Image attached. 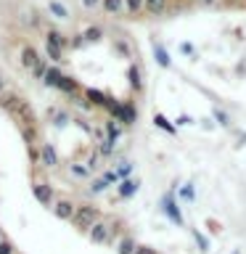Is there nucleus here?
Segmentation results:
<instances>
[{"mask_svg": "<svg viewBox=\"0 0 246 254\" xmlns=\"http://www.w3.org/2000/svg\"><path fill=\"white\" fill-rule=\"evenodd\" d=\"M135 249H138V244L132 236H122L117 241V254H135Z\"/></svg>", "mask_w": 246, "mask_h": 254, "instance_id": "obj_1", "label": "nucleus"}, {"mask_svg": "<svg viewBox=\"0 0 246 254\" xmlns=\"http://www.w3.org/2000/svg\"><path fill=\"white\" fill-rule=\"evenodd\" d=\"M0 254H16V246H13V241L11 238H0Z\"/></svg>", "mask_w": 246, "mask_h": 254, "instance_id": "obj_2", "label": "nucleus"}, {"mask_svg": "<svg viewBox=\"0 0 246 254\" xmlns=\"http://www.w3.org/2000/svg\"><path fill=\"white\" fill-rule=\"evenodd\" d=\"M212 114H214V119H217L222 127H230V114H225L222 109H212Z\"/></svg>", "mask_w": 246, "mask_h": 254, "instance_id": "obj_3", "label": "nucleus"}, {"mask_svg": "<svg viewBox=\"0 0 246 254\" xmlns=\"http://www.w3.org/2000/svg\"><path fill=\"white\" fill-rule=\"evenodd\" d=\"M164 209L170 212V217H172V220H175V222H178V225H180V222H183V220H180V212L175 209V204L170 201V198H164Z\"/></svg>", "mask_w": 246, "mask_h": 254, "instance_id": "obj_4", "label": "nucleus"}, {"mask_svg": "<svg viewBox=\"0 0 246 254\" xmlns=\"http://www.w3.org/2000/svg\"><path fill=\"white\" fill-rule=\"evenodd\" d=\"M193 236H196V241H198V246H201V252H209V244H206V238L198 233V230H193Z\"/></svg>", "mask_w": 246, "mask_h": 254, "instance_id": "obj_5", "label": "nucleus"}, {"mask_svg": "<svg viewBox=\"0 0 246 254\" xmlns=\"http://www.w3.org/2000/svg\"><path fill=\"white\" fill-rule=\"evenodd\" d=\"M135 254H159L156 249H151V246H143V244H138V249H135Z\"/></svg>", "mask_w": 246, "mask_h": 254, "instance_id": "obj_6", "label": "nucleus"}, {"mask_svg": "<svg viewBox=\"0 0 246 254\" xmlns=\"http://www.w3.org/2000/svg\"><path fill=\"white\" fill-rule=\"evenodd\" d=\"M183 196H185L188 201H190V198H193V188H190V186H185V188H183Z\"/></svg>", "mask_w": 246, "mask_h": 254, "instance_id": "obj_7", "label": "nucleus"}, {"mask_svg": "<svg viewBox=\"0 0 246 254\" xmlns=\"http://www.w3.org/2000/svg\"><path fill=\"white\" fill-rule=\"evenodd\" d=\"M222 5H230V8H238V5H241V0H222Z\"/></svg>", "mask_w": 246, "mask_h": 254, "instance_id": "obj_8", "label": "nucleus"}, {"mask_svg": "<svg viewBox=\"0 0 246 254\" xmlns=\"http://www.w3.org/2000/svg\"><path fill=\"white\" fill-rule=\"evenodd\" d=\"M238 8H246V0H241V5H238Z\"/></svg>", "mask_w": 246, "mask_h": 254, "instance_id": "obj_9", "label": "nucleus"}, {"mask_svg": "<svg viewBox=\"0 0 246 254\" xmlns=\"http://www.w3.org/2000/svg\"><path fill=\"white\" fill-rule=\"evenodd\" d=\"M233 254H241V252H238V249H236V252H233Z\"/></svg>", "mask_w": 246, "mask_h": 254, "instance_id": "obj_10", "label": "nucleus"}, {"mask_svg": "<svg viewBox=\"0 0 246 254\" xmlns=\"http://www.w3.org/2000/svg\"><path fill=\"white\" fill-rule=\"evenodd\" d=\"M0 238H3V230H0Z\"/></svg>", "mask_w": 246, "mask_h": 254, "instance_id": "obj_11", "label": "nucleus"}]
</instances>
